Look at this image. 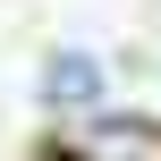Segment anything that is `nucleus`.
<instances>
[{"label": "nucleus", "instance_id": "f257e3e1", "mask_svg": "<svg viewBox=\"0 0 161 161\" xmlns=\"http://www.w3.org/2000/svg\"><path fill=\"white\" fill-rule=\"evenodd\" d=\"M42 93H51L59 110H93V102H102V59H93V51H59V59L42 68Z\"/></svg>", "mask_w": 161, "mask_h": 161}, {"label": "nucleus", "instance_id": "f03ea898", "mask_svg": "<svg viewBox=\"0 0 161 161\" xmlns=\"http://www.w3.org/2000/svg\"><path fill=\"white\" fill-rule=\"evenodd\" d=\"M85 161H161V136L136 119H93L85 127Z\"/></svg>", "mask_w": 161, "mask_h": 161}]
</instances>
